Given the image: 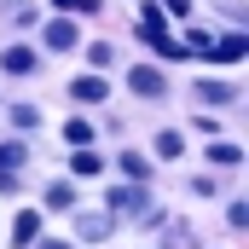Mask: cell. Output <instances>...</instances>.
Returning <instances> with one entry per match:
<instances>
[{
	"mask_svg": "<svg viewBox=\"0 0 249 249\" xmlns=\"http://www.w3.org/2000/svg\"><path fill=\"white\" fill-rule=\"evenodd\" d=\"M127 87H133L139 99H162V93H168V75H162L157 64H133V70H127Z\"/></svg>",
	"mask_w": 249,
	"mask_h": 249,
	"instance_id": "cell-1",
	"label": "cell"
},
{
	"mask_svg": "<svg viewBox=\"0 0 249 249\" xmlns=\"http://www.w3.org/2000/svg\"><path fill=\"white\" fill-rule=\"evenodd\" d=\"M0 70H6V75H35V70H41V53H35V47H6V53H0Z\"/></svg>",
	"mask_w": 249,
	"mask_h": 249,
	"instance_id": "cell-2",
	"label": "cell"
},
{
	"mask_svg": "<svg viewBox=\"0 0 249 249\" xmlns=\"http://www.w3.org/2000/svg\"><path fill=\"white\" fill-rule=\"evenodd\" d=\"M105 203H110V214H145V203H151V197H145V186H116Z\"/></svg>",
	"mask_w": 249,
	"mask_h": 249,
	"instance_id": "cell-3",
	"label": "cell"
},
{
	"mask_svg": "<svg viewBox=\"0 0 249 249\" xmlns=\"http://www.w3.org/2000/svg\"><path fill=\"white\" fill-rule=\"evenodd\" d=\"M75 41H81V29H75L70 18H53V23H47V47H53V53H75Z\"/></svg>",
	"mask_w": 249,
	"mask_h": 249,
	"instance_id": "cell-4",
	"label": "cell"
},
{
	"mask_svg": "<svg viewBox=\"0 0 249 249\" xmlns=\"http://www.w3.org/2000/svg\"><path fill=\"white\" fill-rule=\"evenodd\" d=\"M105 93H110L105 75H75L70 81V99H81V105H105Z\"/></svg>",
	"mask_w": 249,
	"mask_h": 249,
	"instance_id": "cell-5",
	"label": "cell"
},
{
	"mask_svg": "<svg viewBox=\"0 0 249 249\" xmlns=\"http://www.w3.org/2000/svg\"><path fill=\"white\" fill-rule=\"evenodd\" d=\"M197 99H203V105H238V87H232V81L203 75V81H197Z\"/></svg>",
	"mask_w": 249,
	"mask_h": 249,
	"instance_id": "cell-6",
	"label": "cell"
},
{
	"mask_svg": "<svg viewBox=\"0 0 249 249\" xmlns=\"http://www.w3.org/2000/svg\"><path fill=\"white\" fill-rule=\"evenodd\" d=\"M203 53H209L214 64H238V58H244V35H220V41H209Z\"/></svg>",
	"mask_w": 249,
	"mask_h": 249,
	"instance_id": "cell-7",
	"label": "cell"
},
{
	"mask_svg": "<svg viewBox=\"0 0 249 249\" xmlns=\"http://www.w3.org/2000/svg\"><path fill=\"white\" fill-rule=\"evenodd\" d=\"M12 238H18V244H35V238H41V214H35V209H23V214L12 220Z\"/></svg>",
	"mask_w": 249,
	"mask_h": 249,
	"instance_id": "cell-8",
	"label": "cell"
},
{
	"mask_svg": "<svg viewBox=\"0 0 249 249\" xmlns=\"http://www.w3.org/2000/svg\"><path fill=\"white\" fill-rule=\"evenodd\" d=\"M105 232H110V214H81V220H75V238H87V244L105 238Z\"/></svg>",
	"mask_w": 249,
	"mask_h": 249,
	"instance_id": "cell-9",
	"label": "cell"
},
{
	"mask_svg": "<svg viewBox=\"0 0 249 249\" xmlns=\"http://www.w3.org/2000/svg\"><path fill=\"white\" fill-rule=\"evenodd\" d=\"M209 162H214V168H238V162H244V151L220 139V145H209Z\"/></svg>",
	"mask_w": 249,
	"mask_h": 249,
	"instance_id": "cell-10",
	"label": "cell"
},
{
	"mask_svg": "<svg viewBox=\"0 0 249 249\" xmlns=\"http://www.w3.org/2000/svg\"><path fill=\"white\" fill-rule=\"evenodd\" d=\"M70 168H75V174H99V168H105V157H93L87 145H75V157H70Z\"/></svg>",
	"mask_w": 249,
	"mask_h": 249,
	"instance_id": "cell-11",
	"label": "cell"
},
{
	"mask_svg": "<svg viewBox=\"0 0 249 249\" xmlns=\"http://www.w3.org/2000/svg\"><path fill=\"white\" fill-rule=\"evenodd\" d=\"M180 145H186V139H180L174 127H162V133H157V157H168V162H174V157H180Z\"/></svg>",
	"mask_w": 249,
	"mask_h": 249,
	"instance_id": "cell-12",
	"label": "cell"
},
{
	"mask_svg": "<svg viewBox=\"0 0 249 249\" xmlns=\"http://www.w3.org/2000/svg\"><path fill=\"white\" fill-rule=\"evenodd\" d=\"M18 168H23V145L6 139V145H0V174H18Z\"/></svg>",
	"mask_w": 249,
	"mask_h": 249,
	"instance_id": "cell-13",
	"label": "cell"
},
{
	"mask_svg": "<svg viewBox=\"0 0 249 249\" xmlns=\"http://www.w3.org/2000/svg\"><path fill=\"white\" fill-rule=\"evenodd\" d=\"M64 139H70V145H93V127L81 122V116H70V122H64Z\"/></svg>",
	"mask_w": 249,
	"mask_h": 249,
	"instance_id": "cell-14",
	"label": "cell"
},
{
	"mask_svg": "<svg viewBox=\"0 0 249 249\" xmlns=\"http://www.w3.org/2000/svg\"><path fill=\"white\" fill-rule=\"evenodd\" d=\"M47 209H75V191L64 186V180H58V186H47Z\"/></svg>",
	"mask_w": 249,
	"mask_h": 249,
	"instance_id": "cell-15",
	"label": "cell"
},
{
	"mask_svg": "<svg viewBox=\"0 0 249 249\" xmlns=\"http://www.w3.org/2000/svg\"><path fill=\"white\" fill-rule=\"evenodd\" d=\"M122 174H127V180H145V174H151V162H145V157H133V151H122Z\"/></svg>",
	"mask_w": 249,
	"mask_h": 249,
	"instance_id": "cell-16",
	"label": "cell"
},
{
	"mask_svg": "<svg viewBox=\"0 0 249 249\" xmlns=\"http://www.w3.org/2000/svg\"><path fill=\"white\" fill-rule=\"evenodd\" d=\"M35 122H41L35 105H12V127H35Z\"/></svg>",
	"mask_w": 249,
	"mask_h": 249,
	"instance_id": "cell-17",
	"label": "cell"
},
{
	"mask_svg": "<svg viewBox=\"0 0 249 249\" xmlns=\"http://www.w3.org/2000/svg\"><path fill=\"white\" fill-rule=\"evenodd\" d=\"M58 12H99V0H53Z\"/></svg>",
	"mask_w": 249,
	"mask_h": 249,
	"instance_id": "cell-18",
	"label": "cell"
},
{
	"mask_svg": "<svg viewBox=\"0 0 249 249\" xmlns=\"http://www.w3.org/2000/svg\"><path fill=\"white\" fill-rule=\"evenodd\" d=\"M41 249H75V244H41Z\"/></svg>",
	"mask_w": 249,
	"mask_h": 249,
	"instance_id": "cell-19",
	"label": "cell"
}]
</instances>
